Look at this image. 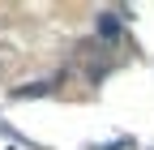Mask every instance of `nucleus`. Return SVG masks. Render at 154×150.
Returning <instances> with one entry per match:
<instances>
[{
    "mask_svg": "<svg viewBox=\"0 0 154 150\" xmlns=\"http://www.w3.org/2000/svg\"><path fill=\"white\" fill-rule=\"evenodd\" d=\"M99 34H103V39H116V34H120V22H116V13H99Z\"/></svg>",
    "mask_w": 154,
    "mask_h": 150,
    "instance_id": "obj_1",
    "label": "nucleus"
}]
</instances>
